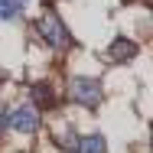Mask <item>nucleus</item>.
I'll return each mask as SVG.
<instances>
[{"label": "nucleus", "instance_id": "2", "mask_svg": "<svg viewBox=\"0 0 153 153\" xmlns=\"http://www.w3.org/2000/svg\"><path fill=\"white\" fill-rule=\"evenodd\" d=\"M68 94H72V101L75 104H82V108H98L101 104V82L98 78H88V75H78V78H72L68 82Z\"/></svg>", "mask_w": 153, "mask_h": 153}, {"label": "nucleus", "instance_id": "3", "mask_svg": "<svg viewBox=\"0 0 153 153\" xmlns=\"http://www.w3.org/2000/svg\"><path fill=\"white\" fill-rule=\"evenodd\" d=\"M10 127L16 134H36L39 130V111L33 104H20L13 114H10Z\"/></svg>", "mask_w": 153, "mask_h": 153}, {"label": "nucleus", "instance_id": "7", "mask_svg": "<svg viewBox=\"0 0 153 153\" xmlns=\"http://www.w3.org/2000/svg\"><path fill=\"white\" fill-rule=\"evenodd\" d=\"M20 10H23V0H0V16L3 20H13Z\"/></svg>", "mask_w": 153, "mask_h": 153}, {"label": "nucleus", "instance_id": "5", "mask_svg": "<svg viewBox=\"0 0 153 153\" xmlns=\"http://www.w3.org/2000/svg\"><path fill=\"white\" fill-rule=\"evenodd\" d=\"M30 94H33V108H36V111H46V108L56 104V91H52L49 82H36Z\"/></svg>", "mask_w": 153, "mask_h": 153}, {"label": "nucleus", "instance_id": "8", "mask_svg": "<svg viewBox=\"0 0 153 153\" xmlns=\"http://www.w3.org/2000/svg\"><path fill=\"white\" fill-rule=\"evenodd\" d=\"M7 127H10V111H7L3 104H0V134H3Z\"/></svg>", "mask_w": 153, "mask_h": 153}, {"label": "nucleus", "instance_id": "6", "mask_svg": "<svg viewBox=\"0 0 153 153\" xmlns=\"http://www.w3.org/2000/svg\"><path fill=\"white\" fill-rule=\"evenodd\" d=\"M75 147H78V153H108V140H104L101 134H88V137H82Z\"/></svg>", "mask_w": 153, "mask_h": 153}, {"label": "nucleus", "instance_id": "1", "mask_svg": "<svg viewBox=\"0 0 153 153\" xmlns=\"http://www.w3.org/2000/svg\"><path fill=\"white\" fill-rule=\"evenodd\" d=\"M39 36H42V42L49 46V49H56V52H62V49H68L72 46V33H68V26L59 20V13H42V20H39Z\"/></svg>", "mask_w": 153, "mask_h": 153}, {"label": "nucleus", "instance_id": "4", "mask_svg": "<svg viewBox=\"0 0 153 153\" xmlns=\"http://www.w3.org/2000/svg\"><path fill=\"white\" fill-rule=\"evenodd\" d=\"M134 56H137V42H134V39H127V36L114 39V42H111V49H108V59H111V62H130Z\"/></svg>", "mask_w": 153, "mask_h": 153}]
</instances>
